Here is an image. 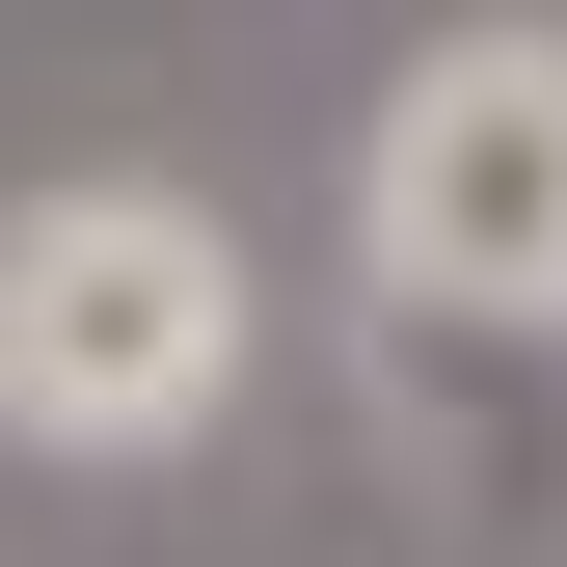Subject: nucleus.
Listing matches in <instances>:
<instances>
[{
  "label": "nucleus",
  "instance_id": "nucleus-1",
  "mask_svg": "<svg viewBox=\"0 0 567 567\" xmlns=\"http://www.w3.org/2000/svg\"><path fill=\"white\" fill-rule=\"evenodd\" d=\"M244 244H217V189H163V163H54V189H0V433L28 460H189L244 405Z\"/></svg>",
  "mask_w": 567,
  "mask_h": 567
},
{
  "label": "nucleus",
  "instance_id": "nucleus-2",
  "mask_svg": "<svg viewBox=\"0 0 567 567\" xmlns=\"http://www.w3.org/2000/svg\"><path fill=\"white\" fill-rule=\"evenodd\" d=\"M351 270L405 298V351H460V324L567 351V28L540 0H486V28H433L379 82V135H351Z\"/></svg>",
  "mask_w": 567,
  "mask_h": 567
}]
</instances>
